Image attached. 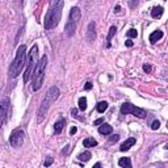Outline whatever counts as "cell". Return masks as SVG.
I'll return each mask as SVG.
<instances>
[{
    "label": "cell",
    "instance_id": "6da1fadb",
    "mask_svg": "<svg viewBox=\"0 0 168 168\" xmlns=\"http://www.w3.org/2000/svg\"><path fill=\"white\" fill-rule=\"evenodd\" d=\"M63 5H65V2L63 0H51L50 8L46 13L45 21H43V26L45 29H53L59 24L62 17V11H63Z\"/></svg>",
    "mask_w": 168,
    "mask_h": 168
},
{
    "label": "cell",
    "instance_id": "7a4b0ae2",
    "mask_svg": "<svg viewBox=\"0 0 168 168\" xmlns=\"http://www.w3.org/2000/svg\"><path fill=\"white\" fill-rule=\"evenodd\" d=\"M59 95H61V91H59V88L55 87V86L50 87L49 89H47L45 97H43L42 102H41V106H39V109L37 112V122L38 123H41L43 121V118H45V114L47 113V110H49L50 105L53 104V101H55V100L59 97Z\"/></svg>",
    "mask_w": 168,
    "mask_h": 168
},
{
    "label": "cell",
    "instance_id": "3957f363",
    "mask_svg": "<svg viewBox=\"0 0 168 168\" xmlns=\"http://www.w3.org/2000/svg\"><path fill=\"white\" fill-rule=\"evenodd\" d=\"M25 63H26V46L21 45V46H18L16 57L9 67V76L11 78L18 76V75L21 74L22 69L25 67Z\"/></svg>",
    "mask_w": 168,
    "mask_h": 168
},
{
    "label": "cell",
    "instance_id": "277c9868",
    "mask_svg": "<svg viewBox=\"0 0 168 168\" xmlns=\"http://www.w3.org/2000/svg\"><path fill=\"white\" fill-rule=\"evenodd\" d=\"M46 65H47V57H46V55H43L42 59L38 62V65H37V67H35V70H34V74H33V83H32V88H33V91H38L39 88L42 87Z\"/></svg>",
    "mask_w": 168,
    "mask_h": 168
},
{
    "label": "cell",
    "instance_id": "5b68a950",
    "mask_svg": "<svg viewBox=\"0 0 168 168\" xmlns=\"http://www.w3.org/2000/svg\"><path fill=\"white\" fill-rule=\"evenodd\" d=\"M38 65V46L34 45L32 47L29 55H28V65H26V71L24 74V83H28L32 75L34 74V70Z\"/></svg>",
    "mask_w": 168,
    "mask_h": 168
},
{
    "label": "cell",
    "instance_id": "8992f818",
    "mask_svg": "<svg viewBox=\"0 0 168 168\" xmlns=\"http://www.w3.org/2000/svg\"><path fill=\"white\" fill-rule=\"evenodd\" d=\"M121 114H133L135 117L145 118L147 117V113L145 109L138 108L137 105H133L131 102H123L121 105Z\"/></svg>",
    "mask_w": 168,
    "mask_h": 168
},
{
    "label": "cell",
    "instance_id": "52a82bcc",
    "mask_svg": "<svg viewBox=\"0 0 168 168\" xmlns=\"http://www.w3.org/2000/svg\"><path fill=\"white\" fill-rule=\"evenodd\" d=\"M24 130L22 129H15L11 133V137H9V143L12 147H21V145L24 143Z\"/></svg>",
    "mask_w": 168,
    "mask_h": 168
},
{
    "label": "cell",
    "instance_id": "ba28073f",
    "mask_svg": "<svg viewBox=\"0 0 168 168\" xmlns=\"http://www.w3.org/2000/svg\"><path fill=\"white\" fill-rule=\"evenodd\" d=\"M9 106H11V100L8 97H4L2 100V125H5V122H7Z\"/></svg>",
    "mask_w": 168,
    "mask_h": 168
},
{
    "label": "cell",
    "instance_id": "9c48e42d",
    "mask_svg": "<svg viewBox=\"0 0 168 168\" xmlns=\"http://www.w3.org/2000/svg\"><path fill=\"white\" fill-rule=\"evenodd\" d=\"M80 16H82V11L79 7H72L70 11V16H69V21H72V22H78L80 20Z\"/></svg>",
    "mask_w": 168,
    "mask_h": 168
},
{
    "label": "cell",
    "instance_id": "30bf717a",
    "mask_svg": "<svg viewBox=\"0 0 168 168\" xmlns=\"http://www.w3.org/2000/svg\"><path fill=\"white\" fill-rule=\"evenodd\" d=\"M75 30H76V22H72V21H67L66 22V26H65V32L66 34L71 37V35H74Z\"/></svg>",
    "mask_w": 168,
    "mask_h": 168
},
{
    "label": "cell",
    "instance_id": "8fae6325",
    "mask_svg": "<svg viewBox=\"0 0 168 168\" xmlns=\"http://www.w3.org/2000/svg\"><path fill=\"white\" fill-rule=\"evenodd\" d=\"M65 125H66V119L63 118V117H61L57 122L54 123V133H55V134L62 133V130L65 129Z\"/></svg>",
    "mask_w": 168,
    "mask_h": 168
},
{
    "label": "cell",
    "instance_id": "7c38bea8",
    "mask_svg": "<svg viewBox=\"0 0 168 168\" xmlns=\"http://www.w3.org/2000/svg\"><path fill=\"white\" fill-rule=\"evenodd\" d=\"M112 131H113V127L109 123H101V126L99 127V133L102 135H109L112 134Z\"/></svg>",
    "mask_w": 168,
    "mask_h": 168
},
{
    "label": "cell",
    "instance_id": "4fadbf2b",
    "mask_svg": "<svg viewBox=\"0 0 168 168\" xmlns=\"http://www.w3.org/2000/svg\"><path fill=\"white\" fill-rule=\"evenodd\" d=\"M163 38V32L162 30H155V32H153V33H151L150 34V42L151 43H156L158 41H159V39H162Z\"/></svg>",
    "mask_w": 168,
    "mask_h": 168
},
{
    "label": "cell",
    "instance_id": "5bb4252c",
    "mask_svg": "<svg viewBox=\"0 0 168 168\" xmlns=\"http://www.w3.org/2000/svg\"><path fill=\"white\" fill-rule=\"evenodd\" d=\"M135 142H137V139H135V138H127L126 141L121 145L119 150H121V151H126V150H129L131 146H134V145H135Z\"/></svg>",
    "mask_w": 168,
    "mask_h": 168
},
{
    "label": "cell",
    "instance_id": "9a60e30c",
    "mask_svg": "<svg viewBox=\"0 0 168 168\" xmlns=\"http://www.w3.org/2000/svg\"><path fill=\"white\" fill-rule=\"evenodd\" d=\"M95 38H96V32H95V22L92 21V22H89V25H88V41H89V42H92Z\"/></svg>",
    "mask_w": 168,
    "mask_h": 168
},
{
    "label": "cell",
    "instance_id": "2e32d148",
    "mask_svg": "<svg viewBox=\"0 0 168 168\" xmlns=\"http://www.w3.org/2000/svg\"><path fill=\"white\" fill-rule=\"evenodd\" d=\"M163 12H164V9H163V7H154L153 11H151V16H153L154 18H160Z\"/></svg>",
    "mask_w": 168,
    "mask_h": 168
},
{
    "label": "cell",
    "instance_id": "e0dca14e",
    "mask_svg": "<svg viewBox=\"0 0 168 168\" xmlns=\"http://www.w3.org/2000/svg\"><path fill=\"white\" fill-rule=\"evenodd\" d=\"M116 32H117V29H116V26H110V29H109V33H108V37H106V47L109 49L110 47V41H112V38H113V35L116 34Z\"/></svg>",
    "mask_w": 168,
    "mask_h": 168
},
{
    "label": "cell",
    "instance_id": "ac0fdd59",
    "mask_svg": "<svg viewBox=\"0 0 168 168\" xmlns=\"http://www.w3.org/2000/svg\"><path fill=\"white\" fill-rule=\"evenodd\" d=\"M83 146L84 147H95L97 146V141L95 138H86L83 141Z\"/></svg>",
    "mask_w": 168,
    "mask_h": 168
},
{
    "label": "cell",
    "instance_id": "d6986e66",
    "mask_svg": "<svg viewBox=\"0 0 168 168\" xmlns=\"http://www.w3.org/2000/svg\"><path fill=\"white\" fill-rule=\"evenodd\" d=\"M91 158H92V154L89 153V151H84V153H82V154L78 155V159L80 162H88Z\"/></svg>",
    "mask_w": 168,
    "mask_h": 168
},
{
    "label": "cell",
    "instance_id": "ffe728a7",
    "mask_svg": "<svg viewBox=\"0 0 168 168\" xmlns=\"http://www.w3.org/2000/svg\"><path fill=\"white\" fill-rule=\"evenodd\" d=\"M118 166L119 167H127V168H130L131 167V160H130V158H121L118 160Z\"/></svg>",
    "mask_w": 168,
    "mask_h": 168
},
{
    "label": "cell",
    "instance_id": "44dd1931",
    "mask_svg": "<svg viewBox=\"0 0 168 168\" xmlns=\"http://www.w3.org/2000/svg\"><path fill=\"white\" fill-rule=\"evenodd\" d=\"M108 109V102L106 101H100L97 105H96V110L99 112V113H104Z\"/></svg>",
    "mask_w": 168,
    "mask_h": 168
},
{
    "label": "cell",
    "instance_id": "7402d4cb",
    "mask_svg": "<svg viewBox=\"0 0 168 168\" xmlns=\"http://www.w3.org/2000/svg\"><path fill=\"white\" fill-rule=\"evenodd\" d=\"M79 110H82V112H84L87 109V99L86 97H80L79 99Z\"/></svg>",
    "mask_w": 168,
    "mask_h": 168
},
{
    "label": "cell",
    "instance_id": "603a6c76",
    "mask_svg": "<svg viewBox=\"0 0 168 168\" xmlns=\"http://www.w3.org/2000/svg\"><path fill=\"white\" fill-rule=\"evenodd\" d=\"M126 35L129 38H135L138 35V32H137V29H129L126 32Z\"/></svg>",
    "mask_w": 168,
    "mask_h": 168
},
{
    "label": "cell",
    "instance_id": "cb8c5ba5",
    "mask_svg": "<svg viewBox=\"0 0 168 168\" xmlns=\"http://www.w3.org/2000/svg\"><path fill=\"white\" fill-rule=\"evenodd\" d=\"M159 126H160V122H159L158 119H155V121L153 122V125H151V129H153V130H158Z\"/></svg>",
    "mask_w": 168,
    "mask_h": 168
},
{
    "label": "cell",
    "instance_id": "d4e9b609",
    "mask_svg": "<svg viewBox=\"0 0 168 168\" xmlns=\"http://www.w3.org/2000/svg\"><path fill=\"white\" fill-rule=\"evenodd\" d=\"M118 139H119V135H118V134H113V135H112V137L109 138V141H110L112 143H114V142H117Z\"/></svg>",
    "mask_w": 168,
    "mask_h": 168
},
{
    "label": "cell",
    "instance_id": "484cf974",
    "mask_svg": "<svg viewBox=\"0 0 168 168\" xmlns=\"http://www.w3.org/2000/svg\"><path fill=\"white\" fill-rule=\"evenodd\" d=\"M51 163H53V158L47 156V159H46V160H45V163H43V166H45V167H49V166L51 164Z\"/></svg>",
    "mask_w": 168,
    "mask_h": 168
},
{
    "label": "cell",
    "instance_id": "4316f807",
    "mask_svg": "<svg viewBox=\"0 0 168 168\" xmlns=\"http://www.w3.org/2000/svg\"><path fill=\"white\" fill-rule=\"evenodd\" d=\"M143 71H145V72H151V66L150 65H143Z\"/></svg>",
    "mask_w": 168,
    "mask_h": 168
},
{
    "label": "cell",
    "instance_id": "83f0119b",
    "mask_svg": "<svg viewBox=\"0 0 168 168\" xmlns=\"http://www.w3.org/2000/svg\"><path fill=\"white\" fill-rule=\"evenodd\" d=\"M102 122H104V118H99V119H96V121L93 122V125L95 126H99V125H101Z\"/></svg>",
    "mask_w": 168,
    "mask_h": 168
},
{
    "label": "cell",
    "instance_id": "f1b7e54d",
    "mask_svg": "<svg viewBox=\"0 0 168 168\" xmlns=\"http://www.w3.org/2000/svg\"><path fill=\"white\" fill-rule=\"evenodd\" d=\"M84 89H86V91H89V89H92V83H91V82L86 83V86H84Z\"/></svg>",
    "mask_w": 168,
    "mask_h": 168
},
{
    "label": "cell",
    "instance_id": "f546056e",
    "mask_svg": "<svg viewBox=\"0 0 168 168\" xmlns=\"http://www.w3.org/2000/svg\"><path fill=\"white\" fill-rule=\"evenodd\" d=\"M76 131H78V129L74 126V127H71V130H70V134H71V135H74L75 133H76Z\"/></svg>",
    "mask_w": 168,
    "mask_h": 168
},
{
    "label": "cell",
    "instance_id": "4dcf8cb0",
    "mask_svg": "<svg viewBox=\"0 0 168 168\" xmlns=\"http://www.w3.org/2000/svg\"><path fill=\"white\" fill-rule=\"evenodd\" d=\"M125 43H126V46H127V47H131V46H133V41H131V39H127V41H126Z\"/></svg>",
    "mask_w": 168,
    "mask_h": 168
},
{
    "label": "cell",
    "instance_id": "1f68e13d",
    "mask_svg": "<svg viewBox=\"0 0 168 168\" xmlns=\"http://www.w3.org/2000/svg\"><path fill=\"white\" fill-rule=\"evenodd\" d=\"M119 9H121V5H116V8H114V12H119Z\"/></svg>",
    "mask_w": 168,
    "mask_h": 168
},
{
    "label": "cell",
    "instance_id": "d6a6232c",
    "mask_svg": "<svg viewBox=\"0 0 168 168\" xmlns=\"http://www.w3.org/2000/svg\"><path fill=\"white\" fill-rule=\"evenodd\" d=\"M101 167V163H96V164L93 166V168H100Z\"/></svg>",
    "mask_w": 168,
    "mask_h": 168
},
{
    "label": "cell",
    "instance_id": "836d02e7",
    "mask_svg": "<svg viewBox=\"0 0 168 168\" xmlns=\"http://www.w3.org/2000/svg\"><path fill=\"white\" fill-rule=\"evenodd\" d=\"M138 0H131V7H134L135 5V3H137Z\"/></svg>",
    "mask_w": 168,
    "mask_h": 168
},
{
    "label": "cell",
    "instance_id": "e575fe53",
    "mask_svg": "<svg viewBox=\"0 0 168 168\" xmlns=\"http://www.w3.org/2000/svg\"><path fill=\"white\" fill-rule=\"evenodd\" d=\"M166 149H167V150H168V143H167V145H166Z\"/></svg>",
    "mask_w": 168,
    "mask_h": 168
},
{
    "label": "cell",
    "instance_id": "d590c367",
    "mask_svg": "<svg viewBox=\"0 0 168 168\" xmlns=\"http://www.w3.org/2000/svg\"><path fill=\"white\" fill-rule=\"evenodd\" d=\"M21 3H22V0H21Z\"/></svg>",
    "mask_w": 168,
    "mask_h": 168
}]
</instances>
